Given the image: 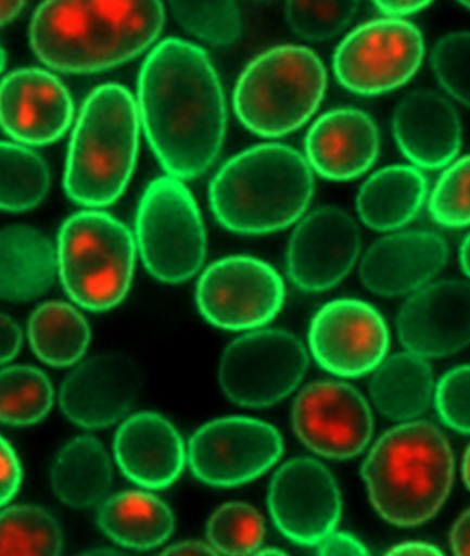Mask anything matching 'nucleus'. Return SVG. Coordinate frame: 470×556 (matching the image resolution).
Masks as SVG:
<instances>
[{"label": "nucleus", "instance_id": "40", "mask_svg": "<svg viewBox=\"0 0 470 556\" xmlns=\"http://www.w3.org/2000/svg\"><path fill=\"white\" fill-rule=\"evenodd\" d=\"M319 555H367L368 551L361 541L345 532H331L317 545Z\"/></svg>", "mask_w": 470, "mask_h": 556}, {"label": "nucleus", "instance_id": "35", "mask_svg": "<svg viewBox=\"0 0 470 556\" xmlns=\"http://www.w3.org/2000/svg\"><path fill=\"white\" fill-rule=\"evenodd\" d=\"M360 0H287L285 15L292 33L305 41L335 38L356 16Z\"/></svg>", "mask_w": 470, "mask_h": 556}, {"label": "nucleus", "instance_id": "24", "mask_svg": "<svg viewBox=\"0 0 470 556\" xmlns=\"http://www.w3.org/2000/svg\"><path fill=\"white\" fill-rule=\"evenodd\" d=\"M429 184L419 167L396 164L372 173L357 194L363 224L377 232H392L410 224L428 198Z\"/></svg>", "mask_w": 470, "mask_h": 556}, {"label": "nucleus", "instance_id": "41", "mask_svg": "<svg viewBox=\"0 0 470 556\" xmlns=\"http://www.w3.org/2000/svg\"><path fill=\"white\" fill-rule=\"evenodd\" d=\"M432 2L433 0H372L381 13L392 17L414 15Z\"/></svg>", "mask_w": 470, "mask_h": 556}, {"label": "nucleus", "instance_id": "30", "mask_svg": "<svg viewBox=\"0 0 470 556\" xmlns=\"http://www.w3.org/2000/svg\"><path fill=\"white\" fill-rule=\"evenodd\" d=\"M64 535L56 519L34 505L12 506L0 519V553L2 555H60Z\"/></svg>", "mask_w": 470, "mask_h": 556}, {"label": "nucleus", "instance_id": "14", "mask_svg": "<svg viewBox=\"0 0 470 556\" xmlns=\"http://www.w3.org/2000/svg\"><path fill=\"white\" fill-rule=\"evenodd\" d=\"M268 505L279 531L305 546H317L334 532L343 511L334 476L312 457L279 467L270 480Z\"/></svg>", "mask_w": 470, "mask_h": 556}, {"label": "nucleus", "instance_id": "26", "mask_svg": "<svg viewBox=\"0 0 470 556\" xmlns=\"http://www.w3.org/2000/svg\"><path fill=\"white\" fill-rule=\"evenodd\" d=\"M434 390L432 367L411 351L384 358L370 381L377 410L394 421H410L423 415Z\"/></svg>", "mask_w": 470, "mask_h": 556}, {"label": "nucleus", "instance_id": "8", "mask_svg": "<svg viewBox=\"0 0 470 556\" xmlns=\"http://www.w3.org/2000/svg\"><path fill=\"white\" fill-rule=\"evenodd\" d=\"M136 238L145 269L166 283L199 273L206 257V232L188 187L170 175L145 189L136 219Z\"/></svg>", "mask_w": 470, "mask_h": 556}, {"label": "nucleus", "instance_id": "32", "mask_svg": "<svg viewBox=\"0 0 470 556\" xmlns=\"http://www.w3.org/2000/svg\"><path fill=\"white\" fill-rule=\"evenodd\" d=\"M53 389L46 372L30 366L7 367L2 371L0 416L8 426L37 425L50 413Z\"/></svg>", "mask_w": 470, "mask_h": 556}, {"label": "nucleus", "instance_id": "45", "mask_svg": "<svg viewBox=\"0 0 470 556\" xmlns=\"http://www.w3.org/2000/svg\"><path fill=\"white\" fill-rule=\"evenodd\" d=\"M388 555L393 556H434L443 555L442 551L436 548L434 545L425 544V542H405V544H398L393 546L392 549L388 551Z\"/></svg>", "mask_w": 470, "mask_h": 556}, {"label": "nucleus", "instance_id": "46", "mask_svg": "<svg viewBox=\"0 0 470 556\" xmlns=\"http://www.w3.org/2000/svg\"><path fill=\"white\" fill-rule=\"evenodd\" d=\"M26 0H2V25L11 24L24 9Z\"/></svg>", "mask_w": 470, "mask_h": 556}, {"label": "nucleus", "instance_id": "19", "mask_svg": "<svg viewBox=\"0 0 470 556\" xmlns=\"http://www.w3.org/2000/svg\"><path fill=\"white\" fill-rule=\"evenodd\" d=\"M0 96L3 130L21 144H52L73 124V97L50 71L24 68L11 73L2 81Z\"/></svg>", "mask_w": 470, "mask_h": 556}, {"label": "nucleus", "instance_id": "18", "mask_svg": "<svg viewBox=\"0 0 470 556\" xmlns=\"http://www.w3.org/2000/svg\"><path fill=\"white\" fill-rule=\"evenodd\" d=\"M141 386L139 368L126 355L88 358L62 382L60 407L84 429H104L126 417Z\"/></svg>", "mask_w": 470, "mask_h": 556}, {"label": "nucleus", "instance_id": "22", "mask_svg": "<svg viewBox=\"0 0 470 556\" xmlns=\"http://www.w3.org/2000/svg\"><path fill=\"white\" fill-rule=\"evenodd\" d=\"M380 153L374 119L358 109H335L322 114L305 137L309 166L323 179L348 181L365 175Z\"/></svg>", "mask_w": 470, "mask_h": 556}, {"label": "nucleus", "instance_id": "11", "mask_svg": "<svg viewBox=\"0 0 470 556\" xmlns=\"http://www.w3.org/2000/svg\"><path fill=\"white\" fill-rule=\"evenodd\" d=\"M279 431L250 417L217 418L192 435L188 448L190 470L201 482L233 488L268 471L282 456Z\"/></svg>", "mask_w": 470, "mask_h": 556}, {"label": "nucleus", "instance_id": "17", "mask_svg": "<svg viewBox=\"0 0 470 556\" xmlns=\"http://www.w3.org/2000/svg\"><path fill=\"white\" fill-rule=\"evenodd\" d=\"M398 340L424 358H442L470 344V282L459 279L425 285L402 306Z\"/></svg>", "mask_w": 470, "mask_h": 556}, {"label": "nucleus", "instance_id": "50", "mask_svg": "<svg viewBox=\"0 0 470 556\" xmlns=\"http://www.w3.org/2000/svg\"><path fill=\"white\" fill-rule=\"evenodd\" d=\"M462 7L470 9V0H458Z\"/></svg>", "mask_w": 470, "mask_h": 556}, {"label": "nucleus", "instance_id": "48", "mask_svg": "<svg viewBox=\"0 0 470 556\" xmlns=\"http://www.w3.org/2000/svg\"><path fill=\"white\" fill-rule=\"evenodd\" d=\"M462 475L465 484L470 491V446L468 447L467 453H465L463 465H462Z\"/></svg>", "mask_w": 470, "mask_h": 556}, {"label": "nucleus", "instance_id": "38", "mask_svg": "<svg viewBox=\"0 0 470 556\" xmlns=\"http://www.w3.org/2000/svg\"><path fill=\"white\" fill-rule=\"evenodd\" d=\"M439 417L452 430L470 434V366L446 372L434 390Z\"/></svg>", "mask_w": 470, "mask_h": 556}, {"label": "nucleus", "instance_id": "39", "mask_svg": "<svg viewBox=\"0 0 470 556\" xmlns=\"http://www.w3.org/2000/svg\"><path fill=\"white\" fill-rule=\"evenodd\" d=\"M0 465H2V506L8 505L9 502L15 497L20 491L22 482V466L15 448L7 439H2L0 443Z\"/></svg>", "mask_w": 470, "mask_h": 556}, {"label": "nucleus", "instance_id": "42", "mask_svg": "<svg viewBox=\"0 0 470 556\" xmlns=\"http://www.w3.org/2000/svg\"><path fill=\"white\" fill-rule=\"evenodd\" d=\"M22 346V331L8 315H2V363H9L20 353Z\"/></svg>", "mask_w": 470, "mask_h": 556}, {"label": "nucleus", "instance_id": "13", "mask_svg": "<svg viewBox=\"0 0 470 556\" xmlns=\"http://www.w3.org/2000/svg\"><path fill=\"white\" fill-rule=\"evenodd\" d=\"M291 417L301 442L327 459L348 460L360 455L374 430L367 400L343 381L305 387L295 399Z\"/></svg>", "mask_w": 470, "mask_h": 556}, {"label": "nucleus", "instance_id": "21", "mask_svg": "<svg viewBox=\"0 0 470 556\" xmlns=\"http://www.w3.org/2000/svg\"><path fill=\"white\" fill-rule=\"evenodd\" d=\"M398 150L414 166L437 170L454 163L462 147V123L447 98L416 90L398 102L393 114Z\"/></svg>", "mask_w": 470, "mask_h": 556}, {"label": "nucleus", "instance_id": "10", "mask_svg": "<svg viewBox=\"0 0 470 556\" xmlns=\"http://www.w3.org/2000/svg\"><path fill=\"white\" fill-rule=\"evenodd\" d=\"M307 368V350L298 338L282 329H259L230 342L221 355L219 381L230 402L264 408L287 399Z\"/></svg>", "mask_w": 470, "mask_h": 556}, {"label": "nucleus", "instance_id": "4", "mask_svg": "<svg viewBox=\"0 0 470 556\" xmlns=\"http://www.w3.org/2000/svg\"><path fill=\"white\" fill-rule=\"evenodd\" d=\"M314 195L313 167L290 146L269 142L234 155L213 177V215L242 235L278 232L295 224Z\"/></svg>", "mask_w": 470, "mask_h": 556}, {"label": "nucleus", "instance_id": "1", "mask_svg": "<svg viewBox=\"0 0 470 556\" xmlns=\"http://www.w3.org/2000/svg\"><path fill=\"white\" fill-rule=\"evenodd\" d=\"M139 111L168 175L194 179L215 163L228 114L219 75L201 47L172 38L149 53L140 71Z\"/></svg>", "mask_w": 470, "mask_h": 556}, {"label": "nucleus", "instance_id": "3", "mask_svg": "<svg viewBox=\"0 0 470 556\" xmlns=\"http://www.w3.org/2000/svg\"><path fill=\"white\" fill-rule=\"evenodd\" d=\"M377 514L394 527H420L443 508L455 479L449 440L430 421L385 431L361 470Z\"/></svg>", "mask_w": 470, "mask_h": 556}, {"label": "nucleus", "instance_id": "34", "mask_svg": "<svg viewBox=\"0 0 470 556\" xmlns=\"http://www.w3.org/2000/svg\"><path fill=\"white\" fill-rule=\"evenodd\" d=\"M206 533L209 544L219 554H255L265 538L264 518L254 506L243 502H229L211 516Z\"/></svg>", "mask_w": 470, "mask_h": 556}, {"label": "nucleus", "instance_id": "27", "mask_svg": "<svg viewBox=\"0 0 470 556\" xmlns=\"http://www.w3.org/2000/svg\"><path fill=\"white\" fill-rule=\"evenodd\" d=\"M101 531L124 548L153 549L175 531V515L160 497L128 491L103 502L99 510Z\"/></svg>", "mask_w": 470, "mask_h": 556}, {"label": "nucleus", "instance_id": "36", "mask_svg": "<svg viewBox=\"0 0 470 556\" xmlns=\"http://www.w3.org/2000/svg\"><path fill=\"white\" fill-rule=\"evenodd\" d=\"M429 212L445 228L470 226V154L450 163L430 194Z\"/></svg>", "mask_w": 470, "mask_h": 556}, {"label": "nucleus", "instance_id": "47", "mask_svg": "<svg viewBox=\"0 0 470 556\" xmlns=\"http://www.w3.org/2000/svg\"><path fill=\"white\" fill-rule=\"evenodd\" d=\"M460 266L465 275L470 279V233L463 239L459 253Z\"/></svg>", "mask_w": 470, "mask_h": 556}, {"label": "nucleus", "instance_id": "37", "mask_svg": "<svg viewBox=\"0 0 470 556\" xmlns=\"http://www.w3.org/2000/svg\"><path fill=\"white\" fill-rule=\"evenodd\" d=\"M432 70L443 90L470 109V33L447 34L432 52Z\"/></svg>", "mask_w": 470, "mask_h": 556}, {"label": "nucleus", "instance_id": "15", "mask_svg": "<svg viewBox=\"0 0 470 556\" xmlns=\"http://www.w3.org/2000/svg\"><path fill=\"white\" fill-rule=\"evenodd\" d=\"M315 362L336 377L356 378L374 371L390 345L388 324L379 311L360 300H336L315 315L308 333Z\"/></svg>", "mask_w": 470, "mask_h": 556}, {"label": "nucleus", "instance_id": "7", "mask_svg": "<svg viewBox=\"0 0 470 556\" xmlns=\"http://www.w3.org/2000/svg\"><path fill=\"white\" fill-rule=\"evenodd\" d=\"M56 251L65 292L81 308L104 313L130 291L136 240L130 229L109 213H75L62 225Z\"/></svg>", "mask_w": 470, "mask_h": 556}, {"label": "nucleus", "instance_id": "44", "mask_svg": "<svg viewBox=\"0 0 470 556\" xmlns=\"http://www.w3.org/2000/svg\"><path fill=\"white\" fill-rule=\"evenodd\" d=\"M217 551L209 544L199 541H186L180 544L168 546L162 555H179V556H199V555H217Z\"/></svg>", "mask_w": 470, "mask_h": 556}, {"label": "nucleus", "instance_id": "49", "mask_svg": "<svg viewBox=\"0 0 470 556\" xmlns=\"http://www.w3.org/2000/svg\"><path fill=\"white\" fill-rule=\"evenodd\" d=\"M259 555H283L282 551L279 549H264L258 551Z\"/></svg>", "mask_w": 470, "mask_h": 556}, {"label": "nucleus", "instance_id": "23", "mask_svg": "<svg viewBox=\"0 0 470 556\" xmlns=\"http://www.w3.org/2000/svg\"><path fill=\"white\" fill-rule=\"evenodd\" d=\"M114 455L126 478L148 489L170 486L188 460L176 427L157 413L148 412L131 416L119 426Z\"/></svg>", "mask_w": 470, "mask_h": 556}, {"label": "nucleus", "instance_id": "31", "mask_svg": "<svg viewBox=\"0 0 470 556\" xmlns=\"http://www.w3.org/2000/svg\"><path fill=\"white\" fill-rule=\"evenodd\" d=\"M50 168L41 155L15 142H2V208L20 213L37 207L50 190Z\"/></svg>", "mask_w": 470, "mask_h": 556}, {"label": "nucleus", "instance_id": "5", "mask_svg": "<svg viewBox=\"0 0 470 556\" xmlns=\"http://www.w3.org/2000/svg\"><path fill=\"white\" fill-rule=\"evenodd\" d=\"M140 122L139 104L119 84L87 97L66 157L64 186L73 202L91 208L117 202L135 172Z\"/></svg>", "mask_w": 470, "mask_h": 556}, {"label": "nucleus", "instance_id": "9", "mask_svg": "<svg viewBox=\"0 0 470 556\" xmlns=\"http://www.w3.org/2000/svg\"><path fill=\"white\" fill-rule=\"evenodd\" d=\"M421 30L402 17L366 22L336 47L332 70L336 81L357 96L398 90L418 74L424 60Z\"/></svg>", "mask_w": 470, "mask_h": 556}, {"label": "nucleus", "instance_id": "6", "mask_svg": "<svg viewBox=\"0 0 470 556\" xmlns=\"http://www.w3.org/2000/svg\"><path fill=\"white\" fill-rule=\"evenodd\" d=\"M327 70L313 49L282 46L256 56L233 92L239 122L265 139H278L305 126L323 100Z\"/></svg>", "mask_w": 470, "mask_h": 556}, {"label": "nucleus", "instance_id": "29", "mask_svg": "<svg viewBox=\"0 0 470 556\" xmlns=\"http://www.w3.org/2000/svg\"><path fill=\"white\" fill-rule=\"evenodd\" d=\"M34 353L51 367H71L84 357L91 341L87 319L65 302H47L29 319Z\"/></svg>", "mask_w": 470, "mask_h": 556}, {"label": "nucleus", "instance_id": "33", "mask_svg": "<svg viewBox=\"0 0 470 556\" xmlns=\"http://www.w3.org/2000/svg\"><path fill=\"white\" fill-rule=\"evenodd\" d=\"M177 24L213 47H228L242 34L237 0H170Z\"/></svg>", "mask_w": 470, "mask_h": 556}, {"label": "nucleus", "instance_id": "2", "mask_svg": "<svg viewBox=\"0 0 470 556\" xmlns=\"http://www.w3.org/2000/svg\"><path fill=\"white\" fill-rule=\"evenodd\" d=\"M162 0H43L29 28L39 61L64 74H97L135 60L157 41Z\"/></svg>", "mask_w": 470, "mask_h": 556}, {"label": "nucleus", "instance_id": "25", "mask_svg": "<svg viewBox=\"0 0 470 556\" xmlns=\"http://www.w3.org/2000/svg\"><path fill=\"white\" fill-rule=\"evenodd\" d=\"M58 251L51 240L29 226H8L2 232V298L33 301L51 288Z\"/></svg>", "mask_w": 470, "mask_h": 556}, {"label": "nucleus", "instance_id": "43", "mask_svg": "<svg viewBox=\"0 0 470 556\" xmlns=\"http://www.w3.org/2000/svg\"><path fill=\"white\" fill-rule=\"evenodd\" d=\"M450 546L455 555L470 556V509L452 528Z\"/></svg>", "mask_w": 470, "mask_h": 556}, {"label": "nucleus", "instance_id": "20", "mask_svg": "<svg viewBox=\"0 0 470 556\" xmlns=\"http://www.w3.org/2000/svg\"><path fill=\"white\" fill-rule=\"evenodd\" d=\"M449 247L441 235L411 230L372 243L360 264V279L374 295L394 298L419 291L447 264Z\"/></svg>", "mask_w": 470, "mask_h": 556}, {"label": "nucleus", "instance_id": "12", "mask_svg": "<svg viewBox=\"0 0 470 556\" xmlns=\"http://www.w3.org/2000/svg\"><path fill=\"white\" fill-rule=\"evenodd\" d=\"M285 300V285L272 266L251 256L212 264L198 282L196 301L215 327L243 331L272 321Z\"/></svg>", "mask_w": 470, "mask_h": 556}, {"label": "nucleus", "instance_id": "28", "mask_svg": "<svg viewBox=\"0 0 470 556\" xmlns=\"http://www.w3.org/2000/svg\"><path fill=\"white\" fill-rule=\"evenodd\" d=\"M51 483L58 500L71 508L100 504L113 483V469L103 444L92 435L71 440L53 462Z\"/></svg>", "mask_w": 470, "mask_h": 556}, {"label": "nucleus", "instance_id": "16", "mask_svg": "<svg viewBox=\"0 0 470 556\" xmlns=\"http://www.w3.org/2000/svg\"><path fill=\"white\" fill-rule=\"evenodd\" d=\"M361 235L343 208L323 206L305 216L287 251L288 277L305 292L336 287L360 256Z\"/></svg>", "mask_w": 470, "mask_h": 556}]
</instances>
